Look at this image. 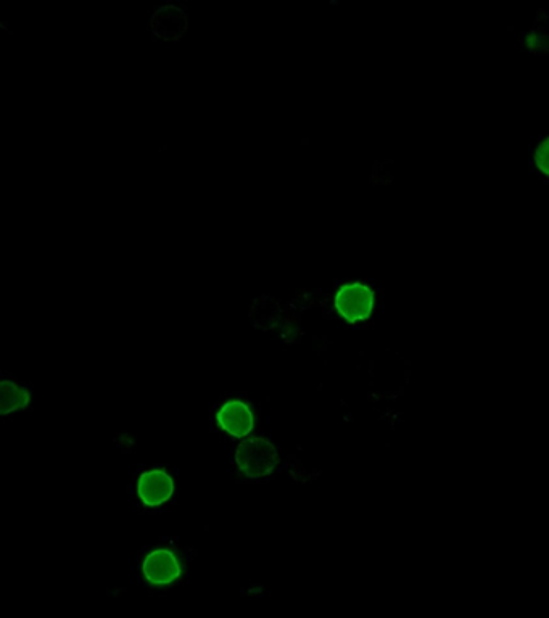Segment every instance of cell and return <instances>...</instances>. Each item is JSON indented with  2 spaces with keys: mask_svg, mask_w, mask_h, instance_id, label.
I'll list each match as a JSON object with an SVG mask.
<instances>
[{
  "mask_svg": "<svg viewBox=\"0 0 549 618\" xmlns=\"http://www.w3.org/2000/svg\"><path fill=\"white\" fill-rule=\"evenodd\" d=\"M174 493L173 478L163 470H149L137 480V495L145 506H160Z\"/></svg>",
  "mask_w": 549,
  "mask_h": 618,
  "instance_id": "obj_4",
  "label": "cell"
},
{
  "mask_svg": "<svg viewBox=\"0 0 549 618\" xmlns=\"http://www.w3.org/2000/svg\"><path fill=\"white\" fill-rule=\"evenodd\" d=\"M142 575L150 585L165 586L178 580L181 575V565L168 549H157L147 554L142 562Z\"/></svg>",
  "mask_w": 549,
  "mask_h": 618,
  "instance_id": "obj_3",
  "label": "cell"
},
{
  "mask_svg": "<svg viewBox=\"0 0 549 618\" xmlns=\"http://www.w3.org/2000/svg\"><path fill=\"white\" fill-rule=\"evenodd\" d=\"M29 403V392L15 380L0 379V416L26 408Z\"/></svg>",
  "mask_w": 549,
  "mask_h": 618,
  "instance_id": "obj_7",
  "label": "cell"
},
{
  "mask_svg": "<svg viewBox=\"0 0 549 618\" xmlns=\"http://www.w3.org/2000/svg\"><path fill=\"white\" fill-rule=\"evenodd\" d=\"M218 424L232 437H247L253 429L252 411L240 401H231L218 412Z\"/></svg>",
  "mask_w": 549,
  "mask_h": 618,
  "instance_id": "obj_5",
  "label": "cell"
},
{
  "mask_svg": "<svg viewBox=\"0 0 549 618\" xmlns=\"http://www.w3.org/2000/svg\"><path fill=\"white\" fill-rule=\"evenodd\" d=\"M335 306L348 322L364 321L371 314L374 295L366 285L348 284L337 293Z\"/></svg>",
  "mask_w": 549,
  "mask_h": 618,
  "instance_id": "obj_2",
  "label": "cell"
},
{
  "mask_svg": "<svg viewBox=\"0 0 549 618\" xmlns=\"http://www.w3.org/2000/svg\"><path fill=\"white\" fill-rule=\"evenodd\" d=\"M237 466L250 478L266 477L279 464L276 446L263 438H250L240 443L236 454Z\"/></svg>",
  "mask_w": 549,
  "mask_h": 618,
  "instance_id": "obj_1",
  "label": "cell"
},
{
  "mask_svg": "<svg viewBox=\"0 0 549 618\" xmlns=\"http://www.w3.org/2000/svg\"><path fill=\"white\" fill-rule=\"evenodd\" d=\"M152 29L160 39H178L186 29L184 13L174 5H163L153 13Z\"/></svg>",
  "mask_w": 549,
  "mask_h": 618,
  "instance_id": "obj_6",
  "label": "cell"
}]
</instances>
